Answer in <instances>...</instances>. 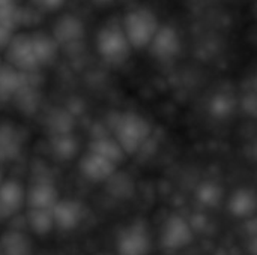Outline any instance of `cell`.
I'll list each match as a JSON object with an SVG mask.
<instances>
[{
    "mask_svg": "<svg viewBox=\"0 0 257 255\" xmlns=\"http://www.w3.org/2000/svg\"><path fill=\"white\" fill-rule=\"evenodd\" d=\"M51 150L53 153L63 161L72 159L78 150L77 140L71 135V132L66 134H54L51 138Z\"/></svg>",
    "mask_w": 257,
    "mask_h": 255,
    "instance_id": "obj_20",
    "label": "cell"
},
{
    "mask_svg": "<svg viewBox=\"0 0 257 255\" xmlns=\"http://www.w3.org/2000/svg\"><path fill=\"white\" fill-rule=\"evenodd\" d=\"M0 249L3 255H32V242L24 233L9 230L0 237Z\"/></svg>",
    "mask_w": 257,
    "mask_h": 255,
    "instance_id": "obj_16",
    "label": "cell"
},
{
    "mask_svg": "<svg viewBox=\"0 0 257 255\" xmlns=\"http://www.w3.org/2000/svg\"><path fill=\"white\" fill-rule=\"evenodd\" d=\"M196 197L200 204H203L206 207H215L220 204V201L223 198V189L215 182L208 180V182H203L199 185V188L196 191Z\"/></svg>",
    "mask_w": 257,
    "mask_h": 255,
    "instance_id": "obj_22",
    "label": "cell"
},
{
    "mask_svg": "<svg viewBox=\"0 0 257 255\" xmlns=\"http://www.w3.org/2000/svg\"><path fill=\"white\" fill-rule=\"evenodd\" d=\"M96 47L99 56L111 65H119L126 60L131 51V45L120 26L108 24L102 27L96 38Z\"/></svg>",
    "mask_w": 257,
    "mask_h": 255,
    "instance_id": "obj_3",
    "label": "cell"
},
{
    "mask_svg": "<svg viewBox=\"0 0 257 255\" xmlns=\"http://www.w3.org/2000/svg\"><path fill=\"white\" fill-rule=\"evenodd\" d=\"M3 183V177H2V170H0V185Z\"/></svg>",
    "mask_w": 257,
    "mask_h": 255,
    "instance_id": "obj_28",
    "label": "cell"
},
{
    "mask_svg": "<svg viewBox=\"0 0 257 255\" xmlns=\"http://www.w3.org/2000/svg\"><path fill=\"white\" fill-rule=\"evenodd\" d=\"M53 224L54 227L69 231L77 228V225L81 222L83 218V209L81 204L74 200H57L56 204L50 209Z\"/></svg>",
    "mask_w": 257,
    "mask_h": 255,
    "instance_id": "obj_8",
    "label": "cell"
},
{
    "mask_svg": "<svg viewBox=\"0 0 257 255\" xmlns=\"http://www.w3.org/2000/svg\"><path fill=\"white\" fill-rule=\"evenodd\" d=\"M227 207L233 216L242 218V219H250L254 216V210H256L254 194L250 189L241 188L230 197Z\"/></svg>",
    "mask_w": 257,
    "mask_h": 255,
    "instance_id": "obj_15",
    "label": "cell"
},
{
    "mask_svg": "<svg viewBox=\"0 0 257 255\" xmlns=\"http://www.w3.org/2000/svg\"><path fill=\"white\" fill-rule=\"evenodd\" d=\"M12 36H14L12 29H9V27L0 24V50H6V47L9 45Z\"/></svg>",
    "mask_w": 257,
    "mask_h": 255,
    "instance_id": "obj_27",
    "label": "cell"
},
{
    "mask_svg": "<svg viewBox=\"0 0 257 255\" xmlns=\"http://www.w3.org/2000/svg\"><path fill=\"white\" fill-rule=\"evenodd\" d=\"M26 201L23 186L17 180H3L0 185V219L15 216Z\"/></svg>",
    "mask_w": 257,
    "mask_h": 255,
    "instance_id": "obj_9",
    "label": "cell"
},
{
    "mask_svg": "<svg viewBox=\"0 0 257 255\" xmlns=\"http://www.w3.org/2000/svg\"><path fill=\"white\" fill-rule=\"evenodd\" d=\"M221 255H229V254H221Z\"/></svg>",
    "mask_w": 257,
    "mask_h": 255,
    "instance_id": "obj_29",
    "label": "cell"
},
{
    "mask_svg": "<svg viewBox=\"0 0 257 255\" xmlns=\"http://www.w3.org/2000/svg\"><path fill=\"white\" fill-rule=\"evenodd\" d=\"M151 123L142 114L125 111L116 117L113 123V138L117 141L123 153H137L151 137Z\"/></svg>",
    "mask_w": 257,
    "mask_h": 255,
    "instance_id": "obj_1",
    "label": "cell"
},
{
    "mask_svg": "<svg viewBox=\"0 0 257 255\" xmlns=\"http://www.w3.org/2000/svg\"><path fill=\"white\" fill-rule=\"evenodd\" d=\"M193 237L194 233L191 224L185 218L173 215L164 222L161 231V245L169 251H179L188 246Z\"/></svg>",
    "mask_w": 257,
    "mask_h": 255,
    "instance_id": "obj_6",
    "label": "cell"
},
{
    "mask_svg": "<svg viewBox=\"0 0 257 255\" xmlns=\"http://www.w3.org/2000/svg\"><path fill=\"white\" fill-rule=\"evenodd\" d=\"M117 255H148L151 251V237L143 222L126 225L116 240Z\"/></svg>",
    "mask_w": 257,
    "mask_h": 255,
    "instance_id": "obj_4",
    "label": "cell"
},
{
    "mask_svg": "<svg viewBox=\"0 0 257 255\" xmlns=\"http://www.w3.org/2000/svg\"><path fill=\"white\" fill-rule=\"evenodd\" d=\"M236 105H238V101L232 93L218 92L211 98L208 110H209L212 117H215L218 120H226L235 113Z\"/></svg>",
    "mask_w": 257,
    "mask_h": 255,
    "instance_id": "obj_19",
    "label": "cell"
},
{
    "mask_svg": "<svg viewBox=\"0 0 257 255\" xmlns=\"http://www.w3.org/2000/svg\"><path fill=\"white\" fill-rule=\"evenodd\" d=\"M33 3H35L38 8H41V9H45V11H56V9H59V8L65 3V0H33Z\"/></svg>",
    "mask_w": 257,
    "mask_h": 255,
    "instance_id": "obj_26",
    "label": "cell"
},
{
    "mask_svg": "<svg viewBox=\"0 0 257 255\" xmlns=\"http://www.w3.org/2000/svg\"><path fill=\"white\" fill-rule=\"evenodd\" d=\"M30 39H32V47H33L38 65L42 66V65L50 63L54 59V56L57 53V48H59L54 38L47 35V33L38 32V33L30 35Z\"/></svg>",
    "mask_w": 257,
    "mask_h": 255,
    "instance_id": "obj_17",
    "label": "cell"
},
{
    "mask_svg": "<svg viewBox=\"0 0 257 255\" xmlns=\"http://www.w3.org/2000/svg\"><path fill=\"white\" fill-rule=\"evenodd\" d=\"M27 224L36 234H47L54 228L51 212L44 209H29Z\"/></svg>",
    "mask_w": 257,
    "mask_h": 255,
    "instance_id": "obj_21",
    "label": "cell"
},
{
    "mask_svg": "<svg viewBox=\"0 0 257 255\" xmlns=\"http://www.w3.org/2000/svg\"><path fill=\"white\" fill-rule=\"evenodd\" d=\"M26 72H20L11 65H0V101H11L29 83Z\"/></svg>",
    "mask_w": 257,
    "mask_h": 255,
    "instance_id": "obj_12",
    "label": "cell"
},
{
    "mask_svg": "<svg viewBox=\"0 0 257 255\" xmlns=\"http://www.w3.org/2000/svg\"><path fill=\"white\" fill-rule=\"evenodd\" d=\"M71 126H72V119L65 111H57L50 117V128H51L53 134L71 132Z\"/></svg>",
    "mask_w": 257,
    "mask_h": 255,
    "instance_id": "obj_24",
    "label": "cell"
},
{
    "mask_svg": "<svg viewBox=\"0 0 257 255\" xmlns=\"http://www.w3.org/2000/svg\"><path fill=\"white\" fill-rule=\"evenodd\" d=\"M8 53V60L12 68L18 69L20 72L30 74L36 68H39L38 60L35 57V51L32 47V39L30 35L20 33L17 36H12L9 45L6 47Z\"/></svg>",
    "mask_w": 257,
    "mask_h": 255,
    "instance_id": "obj_5",
    "label": "cell"
},
{
    "mask_svg": "<svg viewBox=\"0 0 257 255\" xmlns=\"http://www.w3.org/2000/svg\"><path fill=\"white\" fill-rule=\"evenodd\" d=\"M84 36V26L80 18L74 15H65L54 24L53 38L57 45L78 44Z\"/></svg>",
    "mask_w": 257,
    "mask_h": 255,
    "instance_id": "obj_11",
    "label": "cell"
},
{
    "mask_svg": "<svg viewBox=\"0 0 257 255\" xmlns=\"http://www.w3.org/2000/svg\"><path fill=\"white\" fill-rule=\"evenodd\" d=\"M20 20L21 17L17 0H0V24L14 30Z\"/></svg>",
    "mask_w": 257,
    "mask_h": 255,
    "instance_id": "obj_23",
    "label": "cell"
},
{
    "mask_svg": "<svg viewBox=\"0 0 257 255\" xmlns=\"http://www.w3.org/2000/svg\"><path fill=\"white\" fill-rule=\"evenodd\" d=\"M157 15L148 8H136L126 12L122 23V30L131 45V48H148L158 27Z\"/></svg>",
    "mask_w": 257,
    "mask_h": 255,
    "instance_id": "obj_2",
    "label": "cell"
},
{
    "mask_svg": "<svg viewBox=\"0 0 257 255\" xmlns=\"http://www.w3.org/2000/svg\"><path fill=\"white\" fill-rule=\"evenodd\" d=\"M23 149V137L12 123L0 125V164L17 159Z\"/></svg>",
    "mask_w": 257,
    "mask_h": 255,
    "instance_id": "obj_13",
    "label": "cell"
},
{
    "mask_svg": "<svg viewBox=\"0 0 257 255\" xmlns=\"http://www.w3.org/2000/svg\"><path fill=\"white\" fill-rule=\"evenodd\" d=\"M89 152H93L105 159H108L113 164H119L123 159V150L117 144V141L113 137H96L92 140L89 146Z\"/></svg>",
    "mask_w": 257,
    "mask_h": 255,
    "instance_id": "obj_18",
    "label": "cell"
},
{
    "mask_svg": "<svg viewBox=\"0 0 257 255\" xmlns=\"http://www.w3.org/2000/svg\"><path fill=\"white\" fill-rule=\"evenodd\" d=\"M148 48L155 59L161 62L172 60L181 53L182 48L181 36L176 32V29H173L172 26L169 24L160 26Z\"/></svg>",
    "mask_w": 257,
    "mask_h": 255,
    "instance_id": "obj_7",
    "label": "cell"
},
{
    "mask_svg": "<svg viewBox=\"0 0 257 255\" xmlns=\"http://www.w3.org/2000/svg\"><path fill=\"white\" fill-rule=\"evenodd\" d=\"M241 105H242L244 111H247L250 116L254 114V111H256V95H254V89L250 90L248 93H245V96L241 101Z\"/></svg>",
    "mask_w": 257,
    "mask_h": 255,
    "instance_id": "obj_25",
    "label": "cell"
},
{
    "mask_svg": "<svg viewBox=\"0 0 257 255\" xmlns=\"http://www.w3.org/2000/svg\"><path fill=\"white\" fill-rule=\"evenodd\" d=\"M57 200H59V194L56 188L50 183H42V182L33 185L26 194V201L29 204V209L50 210Z\"/></svg>",
    "mask_w": 257,
    "mask_h": 255,
    "instance_id": "obj_14",
    "label": "cell"
},
{
    "mask_svg": "<svg viewBox=\"0 0 257 255\" xmlns=\"http://www.w3.org/2000/svg\"><path fill=\"white\" fill-rule=\"evenodd\" d=\"M114 170L116 164L93 152H87L80 161V171L90 182H104L113 176Z\"/></svg>",
    "mask_w": 257,
    "mask_h": 255,
    "instance_id": "obj_10",
    "label": "cell"
}]
</instances>
